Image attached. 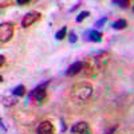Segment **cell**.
Returning a JSON list of instances; mask_svg holds the SVG:
<instances>
[{
	"mask_svg": "<svg viewBox=\"0 0 134 134\" xmlns=\"http://www.w3.org/2000/svg\"><path fill=\"white\" fill-rule=\"evenodd\" d=\"M2 102L5 107H12V106H16L19 103V99L15 95H4L2 98Z\"/></svg>",
	"mask_w": 134,
	"mask_h": 134,
	"instance_id": "obj_10",
	"label": "cell"
},
{
	"mask_svg": "<svg viewBox=\"0 0 134 134\" xmlns=\"http://www.w3.org/2000/svg\"><path fill=\"white\" fill-rule=\"evenodd\" d=\"M81 5H82V2H78V3H76V4H75V5L71 8V9H70V12H74V11H76V9L79 8Z\"/></svg>",
	"mask_w": 134,
	"mask_h": 134,
	"instance_id": "obj_21",
	"label": "cell"
},
{
	"mask_svg": "<svg viewBox=\"0 0 134 134\" xmlns=\"http://www.w3.org/2000/svg\"><path fill=\"white\" fill-rule=\"evenodd\" d=\"M67 36V27H62L57 34H55V39L57 40H63Z\"/></svg>",
	"mask_w": 134,
	"mask_h": 134,
	"instance_id": "obj_15",
	"label": "cell"
},
{
	"mask_svg": "<svg viewBox=\"0 0 134 134\" xmlns=\"http://www.w3.org/2000/svg\"><path fill=\"white\" fill-rule=\"evenodd\" d=\"M26 94H27V88L24 85H19L12 90V95L15 97H24Z\"/></svg>",
	"mask_w": 134,
	"mask_h": 134,
	"instance_id": "obj_11",
	"label": "cell"
},
{
	"mask_svg": "<svg viewBox=\"0 0 134 134\" xmlns=\"http://www.w3.org/2000/svg\"><path fill=\"white\" fill-rule=\"evenodd\" d=\"M30 3H31V0H18L16 2L18 5H28Z\"/></svg>",
	"mask_w": 134,
	"mask_h": 134,
	"instance_id": "obj_19",
	"label": "cell"
},
{
	"mask_svg": "<svg viewBox=\"0 0 134 134\" xmlns=\"http://www.w3.org/2000/svg\"><path fill=\"white\" fill-rule=\"evenodd\" d=\"M86 36H88L87 40L94 42V43H100V42L103 40V34L99 32L98 30H90V31H87L86 32Z\"/></svg>",
	"mask_w": 134,
	"mask_h": 134,
	"instance_id": "obj_9",
	"label": "cell"
},
{
	"mask_svg": "<svg viewBox=\"0 0 134 134\" xmlns=\"http://www.w3.org/2000/svg\"><path fill=\"white\" fill-rule=\"evenodd\" d=\"M83 72L87 76H91V75L95 74V70H94V67L90 64V62H85V70H83Z\"/></svg>",
	"mask_w": 134,
	"mask_h": 134,
	"instance_id": "obj_14",
	"label": "cell"
},
{
	"mask_svg": "<svg viewBox=\"0 0 134 134\" xmlns=\"http://www.w3.org/2000/svg\"><path fill=\"white\" fill-rule=\"evenodd\" d=\"M57 133V129H55V125L51 121H42L40 124L36 126V134H55Z\"/></svg>",
	"mask_w": 134,
	"mask_h": 134,
	"instance_id": "obj_7",
	"label": "cell"
},
{
	"mask_svg": "<svg viewBox=\"0 0 134 134\" xmlns=\"http://www.w3.org/2000/svg\"><path fill=\"white\" fill-rule=\"evenodd\" d=\"M111 4L118 5V7H121V8H129L131 3L129 2V0H113V2H111Z\"/></svg>",
	"mask_w": 134,
	"mask_h": 134,
	"instance_id": "obj_13",
	"label": "cell"
},
{
	"mask_svg": "<svg viewBox=\"0 0 134 134\" xmlns=\"http://www.w3.org/2000/svg\"><path fill=\"white\" fill-rule=\"evenodd\" d=\"M4 66H5V57L4 55H0V67L3 69Z\"/></svg>",
	"mask_w": 134,
	"mask_h": 134,
	"instance_id": "obj_20",
	"label": "cell"
},
{
	"mask_svg": "<svg viewBox=\"0 0 134 134\" xmlns=\"http://www.w3.org/2000/svg\"><path fill=\"white\" fill-rule=\"evenodd\" d=\"M14 32H15V24L12 21H3L0 24V42H2V44L8 43L12 39Z\"/></svg>",
	"mask_w": 134,
	"mask_h": 134,
	"instance_id": "obj_3",
	"label": "cell"
},
{
	"mask_svg": "<svg viewBox=\"0 0 134 134\" xmlns=\"http://www.w3.org/2000/svg\"><path fill=\"white\" fill-rule=\"evenodd\" d=\"M87 16H90V12H88V11H82V12L78 15L76 19H75V20H76V23H82V21H83Z\"/></svg>",
	"mask_w": 134,
	"mask_h": 134,
	"instance_id": "obj_16",
	"label": "cell"
},
{
	"mask_svg": "<svg viewBox=\"0 0 134 134\" xmlns=\"http://www.w3.org/2000/svg\"><path fill=\"white\" fill-rule=\"evenodd\" d=\"M69 40H70V43H76V40H78V36H76V34L75 32H70V36H69Z\"/></svg>",
	"mask_w": 134,
	"mask_h": 134,
	"instance_id": "obj_18",
	"label": "cell"
},
{
	"mask_svg": "<svg viewBox=\"0 0 134 134\" xmlns=\"http://www.w3.org/2000/svg\"><path fill=\"white\" fill-rule=\"evenodd\" d=\"M133 9H134V8H133Z\"/></svg>",
	"mask_w": 134,
	"mask_h": 134,
	"instance_id": "obj_23",
	"label": "cell"
},
{
	"mask_svg": "<svg viewBox=\"0 0 134 134\" xmlns=\"http://www.w3.org/2000/svg\"><path fill=\"white\" fill-rule=\"evenodd\" d=\"M47 86H48V82L43 83V85H39V86H36L35 88H32V90L28 93V98H30L31 100H34V102L43 105V103L47 100V98H48Z\"/></svg>",
	"mask_w": 134,
	"mask_h": 134,
	"instance_id": "obj_2",
	"label": "cell"
},
{
	"mask_svg": "<svg viewBox=\"0 0 134 134\" xmlns=\"http://www.w3.org/2000/svg\"><path fill=\"white\" fill-rule=\"evenodd\" d=\"M111 27H113L114 30H117V31H119V30H125V28L127 27V20H125V19H118V20L114 21Z\"/></svg>",
	"mask_w": 134,
	"mask_h": 134,
	"instance_id": "obj_12",
	"label": "cell"
},
{
	"mask_svg": "<svg viewBox=\"0 0 134 134\" xmlns=\"http://www.w3.org/2000/svg\"><path fill=\"white\" fill-rule=\"evenodd\" d=\"M85 70V62H74L72 64H70V67L66 70V76H75L79 72H82Z\"/></svg>",
	"mask_w": 134,
	"mask_h": 134,
	"instance_id": "obj_8",
	"label": "cell"
},
{
	"mask_svg": "<svg viewBox=\"0 0 134 134\" xmlns=\"http://www.w3.org/2000/svg\"><path fill=\"white\" fill-rule=\"evenodd\" d=\"M107 21V18H102V19H99V20H97L95 21V24H94V27H95V30H98L99 27H103L105 26V23Z\"/></svg>",
	"mask_w": 134,
	"mask_h": 134,
	"instance_id": "obj_17",
	"label": "cell"
},
{
	"mask_svg": "<svg viewBox=\"0 0 134 134\" xmlns=\"http://www.w3.org/2000/svg\"><path fill=\"white\" fill-rule=\"evenodd\" d=\"M115 129H117V126H114V127H110L105 134H114V131H115Z\"/></svg>",
	"mask_w": 134,
	"mask_h": 134,
	"instance_id": "obj_22",
	"label": "cell"
},
{
	"mask_svg": "<svg viewBox=\"0 0 134 134\" xmlns=\"http://www.w3.org/2000/svg\"><path fill=\"white\" fill-rule=\"evenodd\" d=\"M110 59H111V55L107 51H102V52L97 54L94 57L95 69L97 70H105L107 67V64H109V62H110Z\"/></svg>",
	"mask_w": 134,
	"mask_h": 134,
	"instance_id": "obj_4",
	"label": "cell"
},
{
	"mask_svg": "<svg viewBox=\"0 0 134 134\" xmlns=\"http://www.w3.org/2000/svg\"><path fill=\"white\" fill-rule=\"evenodd\" d=\"M42 19V14L40 12H36V11H31V12L26 14L21 19V27L23 28H27V27H31L32 24H35L36 21H39Z\"/></svg>",
	"mask_w": 134,
	"mask_h": 134,
	"instance_id": "obj_6",
	"label": "cell"
},
{
	"mask_svg": "<svg viewBox=\"0 0 134 134\" xmlns=\"http://www.w3.org/2000/svg\"><path fill=\"white\" fill-rule=\"evenodd\" d=\"M93 91H94V87L91 83L78 82V83L72 85L71 90H70V95L76 103H82V102H87L91 98Z\"/></svg>",
	"mask_w": 134,
	"mask_h": 134,
	"instance_id": "obj_1",
	"label": "cell"
},
{
	"mask_svg": "<svg viewBox=\"0 0 134 134\" xmlns=\"http://www.w3.org/2000/svg\"><path fill=\"white\" fill-rule=\"evenodd\" d=\"M70 133L72 134H93V129L87 121H79L70 127Z\"/></svg>",
	"mask_w": 134,
	"mask_h": 134,
	"instance_id": "obj_5",
	"label": "cell"
}]
</instances>
